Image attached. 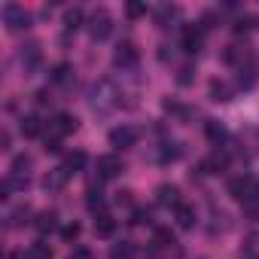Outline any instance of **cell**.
Returning <instances> with one entry per match:
<instances>
[{
    "label": "cell",
    "mask_w": 259,
    "mask_h": 259,
    "mask_svg": "<svg viewBox=\"0 0 259 259\" xmlns=\"http://www.w3.org/2000/svg\"><path fill=\"white\" fill-rule=\"evenodd\" d=\"M119 89H116V82L113 79H98L95 85H92V107L95 110H101V113H107V110H113L116 104H119Z\"/></svg>",
    "instance_id": "obj_1"
},
{
    "label": "cell",
    "mask_w": 259,
    "mask_h": 259,
    "mask_svg": "<svg viewBox=\"0 0 259 259\" xmlns=\"http://www.w3.org/2000/svg\"><path fill=\"white\" fill-rule=\"evenodd\" d=\"M229 195H232L235 201L247 204V201L259 198V180H256V177H250V174H241V177L229 180Z\"/></svg>",
    "instance_id": "obj_2"
},
{
    "label": "cell",
    "mask_w": 259,
    "mask_h": 259,
    "mask_svg": "<svg viewBox=\"0 0 259 259\" xmlns=\"http://www.w3.org/2000/svg\"><path fill=\"white\" fill-rule=\"evenodd\" d=\"M76 116H70V113H58L52 122H49V132H46V141H64L67 135H73L76 132Z\"/></svg>",
    "instance_id": "obj_3"
},
{
    "label": "cell",
    "mask_w": 259,
    "mask_h": 259,
    "mask_svg": "<svg viewBox=\"0 0 259 259\" xmlns=\"http://www.w3.org/2000/svg\"><path fill=\"white\" fill-rule=\"evenodd\" d=\"M110 34H113V19H110V13H107V10H95L92 19H89V37H92L95 43H101V40H107Z\"/></svg>",
    "instance_id": "obj_4"
},
{
    "label": "cell",
    "mask_w": 259,
    "mask_h": 259,
    "mask_svg": "<svg viewBox=\"0 0 259 259\" xmlns=\"http://www.w3.org/2000/svg\"><path fill=\"white\" fill-rule=\"evenodd\" d=\"M138 141H141V132L135 125H119L110 132V147H116V150H132V147H138Z\"/></svg>",
    "instance_id": "obj_5"
},
{
    "label": "cell",
    "mask_w": 259,
    "mask_h": 259,
    "mask_svg": "<svg viewBox=\"0 0 259 259\" xmlns=\"http://www.w3.org/2000/svg\"><path fill=\"white\" fill-rule=\"evenodd\" d=\"M4 25H7V31H25V28L31 25V16L25 13V7L7 4V7H4Z\"/></svg>",
    "instance_id": "obj_6"
},
{
    "label": "cell",
    "mask_w": 259,
    "mask_h": 259,
    "mask_svg": "<svg viewBox=\"0 0 259 259\" xmlns=\"http://www.w3.org/2000/svg\"><path fill=\"white\" fill-rule=\"evenodd\" d=\"M95 168H98V180H113V177H119L122 171H125V165H122V159L119 156H101L98 162H95Z\"/></svg>",
    "instance_id": "obj_7"
},
{
    "label": "cell",
    "mask_w": 259,
    "mask_h": 259,
    "mask_svg": "<svg viewBox=\"0 0 259 259\" xmlns=\"http://www.w3.org/2000/svg\"><path fill=\"white\" fill-rule=\"evenodd\" d=\"M138 58H141V55H138L135 43H119L116 52H113V64H116V67H135Z\"/></svg>",
    "instance_id": "obj_8"
},
{
    "label": "cell",
    "mask_w": 259,
    "mask_h": 259,
    "mask_svg": "<svg viewBox=\"0 0 259 259\" xmlns=\"http://www.w3.org/2000/svg\"><path fill=\"white\" fill-rule=\"evenodd\" d=\"M183 52H189V55H195L198 49H201V43H204V34H201V28L198 25H186L183 28Z\"/></svg>",
    "instance_id": "obj_9"
},
{
    "label": "cell",
    "mask_w": 259,
    "mask_h": 259,
    "mask_svg": "<svg viewBox=\"0 0 259 259\" xmlns=\"http://www.w3.org/2000/svg\"><path fill=\"white\" fill-rule=\"evenodd\" d=\"M40 58H43L40 43H28V46H22V52H19V61H22L25 70H34V67L40 64Z\"/></svg>",
    "instance_id": "obj_10"
},
{
    "label": "cell",
    "mask_w": 259,
    "mask_h": 259,
    "mask_svg": "<svg viewBox=\"0 0 259 259\" xmlns=\"http://www.w3.org/2000/svg\"><path fill=\"white\" fill-rule=\"evenodd\" d=\"M156 201H159L162 207H177V204H180V189L171 186V183H162V186L156 189Z\"/></svg>",
    "instance_id": "obj_11"
},
{
    "label": "cell",
    "mask_w": 259,
    "mask_h": 259,
    "mask_svg": "<svg viewBox=\"0 0 259 259\" xmlns=\"http://www.w3.org/2000/svg\"><path fill=\"white\" fill-rule=\"evenodd\" d=\"M223 61H226V64H238V67H244V64L250 61V52H247V46H238V43H232V46H226V52H223Z\"/></svg>",
    "instance_id": "obj_12"
},
{
    "label": "cell",
    "mask_w": 259,
    "mask_h": 259,
    "mask_svg": "<svg viewBox=\"0 0 259 259\" xmlns=\"http://www.w3.org/2000/svg\"><path fill=\"white\" fill-rule=\"evenodd\" d=\"M34 229H37L40 235H49L52 229H58V213H55V210H40L37 220H34Z\"/></svg>",
    "instance_id": "obj_13"
},
{
    "label": "cell",
    "mask_w": 259,
    "mask_h": 259,
    "mask_svg": "<svg viewBox=\"0 0 259 259\" xmlns=\"http://www.w3.org/2000/svg\"><path fill=\"white\" fill-rule=\"evenodd\" d=\"M226 165H229V156L226 153H210L204 162H201V171H207V174H220V171H226Z\"/></svg>",
    "instance_id": "obj_14"
},
{
    "label": "cell",
    "mask_w": 259,
    "mask_h": 259,
    "mask_svg": "<svg viewBox=\"0 0 259 259\" xmlns=\"http://www.w3.org/2000/svg\"><path fill=\"white\" fill-rule=\"evenodd\" d=\"M174 217H177V223H180V229H192L195 226V207L192 204H186V201H180L177 207H174Z\"/></svg>",
    "instance_id": "obj_15"
},
{
    "label": "cell",
    "mask_w": 259,
    "mask_h": 259,
    "mask_svg": "<svg viewBox=\"0 0 259 259\" xmlns=\"http://www.w3.org/2000/svg\"><path fill=\"white\" fill-rule=\"evenodd\" d=\"M19 132H22L25 138H40L43 125H40V119H37L34 113H28V116H22V122H19Z\"/></svg>",
    "instance_id": "obj_16"
},
{
    "label": "cell",
    "mask_w": 259,
    "mask_h": 259,
    "mask_svg": "<svg viewBox=\"0 0 259 259\" xmlns=\"http://www.w3.org/2000/svg\"><path fill=\"white\" fill-rule=\"evenodd\" d=\"M116 232V220L110 217V213H98V220H95V235L98 238H110Z\"/></svg>",
    "instance_id": "obj_17"
},
{
    "label": "cell",
    "mask_w": 259,
    "mask_h": 259,
    "mask_svg": "<svg viewBox=\"0 0 259 259\" xmlns=\"http://www.w3.org/2000/svg\"><path fill=\"white\" fill-rule=\"evenodd\" d=\"M204 135H207V141H210V144H217V147H220V144L226 141V128H223L217 119H207V125H204Z\"/></svg>",
    "instance_id": "obj_18"
},
{
    "label": "cell",
    "mask_w": 259,
    "mask_h": 259,
    "mask_svg": "<svg viewBox=\"0 0 259 259\" xmlns=\"http://www.w3.org/2000/svg\"><path fill=\"white\" fill-rule=\"evenodd\" d=\"M177 16H180V10H177V7H171V4H165V7H159V10H156V25H159V28H168Z\"/></svg>",
    "instance_id": "obj_19"
},
{
    "label": "cell",
    "mask_w": 259,
    "mask_h": 259,
    "mask_svg": "<svg viewBox=\"0 0 259 259\" xmlns=\"http://www.w3.org/2000/svg\"><path fill=\"white\" fill-rule=\"evenodd\" d=\"M67 174H79L82 168H85V153L82 150H76V153H70L67 159H64V165H61Z\"/></svg>",
    "instance_id": "obj_20"
},
{
    "label": "cell",
    "mask_w": 259,
    "mask_h": 259,
    "mask_svg": "<svg viewBox=\"0 0 259 259\" xmlns=\"http://www.w3.org/2000/svg\"><path fill=\"white\" fill-rule=\"evenodd\" d=\"M67 177H70V174H67L64 168H55V171H49V174H46L43 186H46V189H61V186L67 183Z\"/></svg>",
    "instance_id": "obj_21"
},
{
    "label": "cell",
    "mask_w": 259,
    "mask_h": 259,
    "mask_svg": "<svg viewBox=\"0 0 259 259\" xmlns=\"http://www.w3.org/2000/svg\"><path fill=\"white\" fill-rule=\"evenodd\" d=\"M210 101H220V104H226V101H232V89H229L226 82H220V79H213V82H210Z\"/></svg>",
    "instance_id": "obj_22"
},
{
    "label": "cell",
    "mask_w": 259,
    "mask_h": 259,
    "mask_svg": "<svg viewBox=\"0 0 259 259\" xmlns=\"http://www.w3.org/2000/svg\"><path fill=\"white\" fill-rule=\"evenodd\" d=\"M244 73H247V79H244L241 85H244V89H250V85L259 79V58H250V61L241 67V76H244Z\"/></svg>",
    "instance_id": "obj_23"
},
{
    "label": "cell",
    "mask_w": 259,
    "mask_h": 259,
    "mask_svg": "<svg viewBox=\"0 0 259 259\" xmlns=\"http://www.w3.org/2000/svg\"><path fill=\"white\" fill-rule=\"evenodd\" d=\"M82 19H85V13H82L79 7H73V10L64 13V28H67V31H76V28H82Z\"/></svg>",
    "instance_id": "obj_24"
},
{
    "label": "cell",
    "mask_w": 259,
    "mask_h": 259,
    "mask_svg": "<svg viewBox=\"0 0 259 259\" xmlns=\"http://www.w3.org/2000/svg\"><path fill=\"white\" fill-rule=\"evenodd\" d=\"M31 165H34V159H31V156H16V159H13V171H10V174H16V177H28Z\"/></svg>",
    "instance_id": "obj_25"
},
{
    "label": "cell",
    "mask_w": 259,
    "mask_h": 259,
    "mask_svg": "<svg viewBox=\"0 0 259 259\" xmlns=\"http://www.w3.org/2000/svg\"><path fill=\"white\" fill-rule=\"evenodd\" d=\"M132 256H135V244L132 241L113 244V250H110V259H132Z\"/></svg>",
    "instance_id": "obj_26"
},
{
    "label": "cell",
    "mask_w": 259,
    "mask_h": 259,
    "mask_svg": "<svg viewBox=\"0 0 259 259\" xmlns=\"http://www.w3.org/2000/svg\"><path fill=\"white\" fill-rule=\"evenodd\" d=\"M28 217H31V207H28V204H22V207H16V210L10 213V226H13V229H19V226H25V223H28Z\"/></svg>",
    "instance_id": "obj_27"
},
{
    "label": "cell",
    "mask_w": 259,
    "mask_h": 259,
    "mask_svg": "<svg viewBox=\"0 0 259 259\" xmlns=\"http://www.w3.org/2000/svg\"><path fill=\"white\" fill-rule=\"evenodd\" d=\"M28 259H52V247H49V244H43V241H37V244H31Z\"/></svg>",
    "instance_id": "obj_28"
},
{
    "label": "cell",
    "mask_w": 259,
    "mask_h": 259,
    "mask_svg": "<svg viewBox=\"0 0 259 259\" xmlns=\"http://www.w3.org/2000/svg\"><path fill=\"white\" fill-rule=\"evenodd\" d=\"M85 207L89 210H101L104 207V192L101 189H89L85 192Z\"/></svg>",
    "instance_id": "obj_29"
},
{
    "label": "cell",
    "mask_w": 259,
    "mask_h": 259,
    "mask_svg": "<svg viewBox=\"0 0 259 259\" xmlns=\"http://www.w3.org/2000/svg\"><path fill=\"white\" fill-rule=\"evenodd\" d=\"M70 73H73V70H70V64H58V67L52 70V82H67V79H70Z\"/></svg>",
    "instance_id": "obj_30"
},
{
    "label": "cell",
    "mask_w": 259,
    "mask_h": 259,
    "mask_svg": "<svg viewBox=\"0 0 259 259\" xmlns=\"http://www.w3.org/2000/svg\"><path fill=\"white\" fill-rule=\"evenodd\" d=\"M156 244H159V247H174V244H177V238H174L168 229H159V232H156Z\"/></svg>",
    "instance_id": "obj_31"
},
{
    "label": "cell",
    "mask_w": 259,
    "mask_h": 259,
    "mask_svg": "<svg viewBox=\"0 0 259 259\" xmlns=\"http://www.w3.org/2000/svg\"><path fill=\"white\" fill-rule=\"evenodd\" d=\"M125 13H128V19H141V16H147V4H128Z\"/></svg>",
    "instance_id": "obj_32"
},
{
    "label": "cell",
    "mask_w": 259,
    "mask_h": 259,
    "mask_svg": "<svg viewBox=\"0 0 259 259\" xmlns=\"http://www.w3.org/2000/svg\"><path fill=\"white\" fill-rule=\"evenodd\" d=\"M192 76H195V67H192V64H186V67H180L177 82H180V85H189V82H192Z\"/></svg>",
    "instance_id": "obj_33"
},
{
    "label": "cell",
    "mask_w": 259,
    "mask_h": 259,
    "mask_svg": "<svg viewBox=\"0 0 259 259\" xmlns=\"http://www.w3.org/2000/svg\"><path fill=\"white\" fill-rule=\"evenodd\" d=\"M61 238H64V241H76V238H79V223L64 226V229H61Z\"/></svg>",
    "instance_id": "obj_34"
},
{
    "label": "cell",
    "mask_w": 259,
    "mask_h": 259,
    "mask_svg": "<svg viewBox=\"0 0 259 259\" xmlns=\"http://www.w3.org/2000/svg\"><path fill=\"white\" fill-rule=\"evenodd\" d=\"M67 259H95V253H92L89 247H76V250H70Z\"/></svg>",
    "instance_id": "obj_35"
}]
</instances>
